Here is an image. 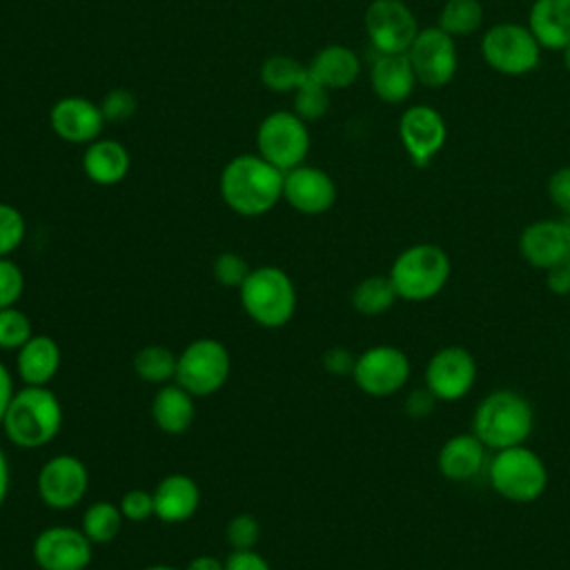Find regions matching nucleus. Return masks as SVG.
I'll use <instances>...</instances> for the list:
<instances>
[{
  "label": "nucleus",
  "instance_id": "obj_1",
  "mask_svg": "<svg viewBox=\"0 0 570 570\" xmlns=\"http://www.w3.org/2000/svg\"><path fill=\"white\" fill-rule=\"evenodd\" d=\"M218 185L225 205L240 216H263L283 198V171L258 154L234 156Z\"/></svg>",
  "mask_w": 570,
  "mask_h": 570
},
{
  "label": "nucleus",
  "instance_id": "obj_2",
  "mask_svg": "<svg viewBox=\"0 0 570 570\" xmlns=\"http://www.w3.org/2000/svg\"><path fill=\"white\" fill-rule=\"evenodd\" d=\"M2 428L18 448H42L51 443L62 428V405L47 385H24L13 392Z\"/></svg>",
  "mask_w": 570,
  "mask_h": 570
},
{
  "label": "nucleus",
  "instance_id": "obj_3",
  "mask_svg": "<svg viewBox=\"0 0 570 570\" xmlns=\"http://www.w3.org/2000/svg\"><path fill=\"white\" fill-rule=\"evenodd\" d=\"M534 430V410L530 401L514 390L490 392L474 410L472 432L488 450L523 445Z\"/></svg>",
  "mask_w": 570,
  "mask_h": 570
},
{
  "label": "nucleus",
  "instance_id": "obj_4",
  "mask_svg": "<svg viewBox=\"0 0 570 570\" xmlns=\"http://www.w3.org/2000/svg\"><path fill=\"white\" fill-rule=\"evenodd\" d=\"M450 272V256L443 247L434 243H414L394 258L387 276L401 301L423 303L443 292Z\"/></svg>",
  "mask_w": 570,
  "mask_h": 570
},
{
  "label": "nucleus",
  "instance_id": "obj_5",
  "mask_svg": "<svg viewBox=\"0 0 570 570\" xmlns=\"http://www.w3.org/2000/svg\"><path fill=\"white\" fill-rule=\"evenodd\" d=\"M238 292L247 316L263 327H283L296 312V287L281 267L263 265L252 269Z\"/></svg>",
  "mask_w": 570,
  "mask_h": 570
},
{
  "label": "nucleus",
  "instance_id": "obj_6",
  "mask_svg": "<svg viewBox=\"0 0 570 570\" xmlns=\"http://www.w3.org/2000/svg\"><path fill=\"white\" fill-rule=\"evenodd\" d=\"M488 481L499 497L514 503H530L546 492L548 468L543 459L523 443L492 454L488 461Z\"/></svg>",
  "mask_w": 570,
  "mask_h": 570
},
{
  "label": "nucleus",
  "instance_id": "obj_7",
  "mask_svg": "<svg viewBox=\"0 0 570 570\" xmlns=\"http://www.w3.org/2000/svg\"><path fill=\"white\" fill-rule=\"evenodd\" d=\"M481 56L490 69L503 76H525L541 60V45L519 22H497L481 36Z\"/></svg>",
  "mask_w": 570,
  "mask_h": 570
},
{
  "label": "nucleus",
  "instance_id": "obj_8",
  "mask_svg": "<svg viewBox=\"0 0 570 570\" xmlns=\"http://www.w3.org/2000/svg\"><path fill=\"white\" fill-rule=\"evenodd\" d=\"M229 370L232 358L220 341L196 338L178 354L174 381L191 396H209L225 385Z\"/></svg>",
  "mask_w": 570,
  "mask_h": 570
},
{
  "label": "nucleus",
  "instance_id": "obj_9",
  "mask_svg": "<svg viewBox=\"0 0 570 570\" xmlns=\"http://www.w3.org/2000/svg\"><path fill=\"white\" fill-rule=\"evenodd\" d=\"M256 149L281 171L305 163L309 154V129L294 111H274L256 129Z\"/></svg>",
  "mask_w": 570,
  "mask_h": 570
},
{
  "label": "nucleus",
  "instance_id": "obj_10",
  "mask_svg": "<svg viewBox=\"0 0 570 570\" xmlns=\"http://www.w3.org/2000/svg\"><path fill=\"white\" fill-rule=\"evenodd\" d=\"M412 374L407 354L394 345H372L356 356L352 379L370 396L383 399L401 392Z\"/></svg>",
  "mask_w": 570,
  "mask_h": 570
},
{
  "label": "nucleus",
  "instance_id": "obj_11",
  "mask_svg": "<svg viewBox=\"0 0 570 570\" xmlns=\"http://www.w3.org/2000/svg\"><path fill=\"white\" fill-rule=\"evenodd\" d=\"M407 58L419 85L430 89L445 87L459 67L454 38L436 24L419 29L414 42L407 49Z\"/></svg>",
  "mask_w": 570,
  "mask_h": 570
},
{
  "label": "nucleus",
  "instance_id": "obj_12",
  "mask_svg": "<svg viewBox=\"0 0 570 570\" xmlns=\"http://www.w3.org/2000/svg\"><path fill=\"white\" fill-rule=\"evenodd\" d=\"M363 22L379 53H407L421 29L414 11L403 0H372Z\"/></svg>",
  "mask_w": 570,
  "mask_h": 570
},
{
  "label": "nucleus",
  "instance_id": "obj_13",
  "mask_svg": "<svg viewBox=\"0 0 570 570\" xmlns=\"http://www.w3.org/2000/svg\"><path fill=\"white\" fill-rule=\"evenodd\" d=\"M476 383V361L461 345L436 350L425 365V387L436 401L454 403L470 394Z\"/></svg>",
  "mask_w": 570,
  "mask_h": 570
},
{
  "label": "nucleus",
  "instance_id": "obj_14",
  "mask_svg": "<svg viewBox=\"0 0 570 570\" xmlns=\"http://www.w3.org/2000/svg\"><path fill=\"white\" fill-rule=\"evenodd\" d=\"M89 488L87 465L73 454L51 456L38 472L36 490L45 505L51 510L76 508Z\"/></svg>",
  "mask_w": 570,
  "mask_h": 570
},
{
  "label": "nucleus",
  "instance_id": "obj_15",
  "mask_svg": "<svg viewBox=\"0 0 570 570\" xmlns=\"http://www.w3.org/2000/svg\"><path fill=\"white\" fill-rule=\"evenodd\" d=\"M399 140L414 165H428L448 140V125L439 109L412 105L399 118Z\"/></svg>",
  "mask_w": 570,
  "mask_h": 570
},
{
  "label": "nucleus",
  "instance_id": "obj_16",
  "mask_svg": "<svg viewBox=\"0 0 570 570\" xmlns=\"http://www.w3.org/2000/svg\"><path fill=\"white\" fill-rule=\"evenodd\" d=\"M33 561L40 570H85L94 557V543L78 528L51 525L33 541Z\"/></svg>",
  "mask_w": 570,
  "mask_h": 570
},
{
  "label": "nucleus",
  "instance_id": "obj_17",
  "mask_svg": "<svg viewBox=\"0 0 570 570\" xmlns=\"http://www.w3.org/2000/svg\"><path fill=\"white\" fill-rule=\"evenodd\" d=\"M523 261L537 269H552L570 261V223L566 218H541L523 227L519 236Z\"/></svg>",
  "mask_w": 570,
  "mask_h": 570
},
{
  "label": "nucleus",
  "instance_id": "obj_18",
  "mask_svg": "<svg viewBox=\"0 0 570 570\" xmlns=\"http://www.w3.org/2000/svg\"><path fill=\"white\" fill-rule=\"evenodd\" d=\"M283 200L305 216H318L334 207L336 185L327 171L303 163L283 171Z\"/></svg>",
  "mask_w": 570,
  "mask_h": 570
},
{
  "label": "nucleus",
  "instance_id": "obj_19",
  "mask_svg": "<svg viewBox=\"0 0 570 570\" xmlns=\"http://www.w3.org/2000/svg\"><path fill=\"white\" fill-rule=\"evenodd\" d=\"M49 125L53 134L71 145H89L100 138L105 116L100 105L85 96H65L53 102L49 111Z\"/></svg>",
  "mask_w": 570,
  "mask_h": 570
},
{
  "label": "nucleus",
  "instance_id": "obj_20",
  "mask_svg": "<svg viewBox=\"0 0 570 570\" xmlns=\"http://www.w3.org/2000/svg\"><path fill=\"white\" fill-rule=\"evenodd\" d=\"M485 465L488 448L476 439L474 432H461L450 436L436 454V468L441 476L456 483L476 479Z\"/></svg>",
  "mask_w": 570,
  "mask_h": 570
},
{
  "label": "nucleus",
  "instance_id": "obj_21",
  "mask_svg": "<svg viewBox=\"0 0 570 570\" xmlns=\"http://www.w3.org/2000/svg\"><path fill=\"white\" fill-rule=\"evenodd\" d=\"M416 82L419 80L407 53H379L370 69L372 91L387 105L405 102L412 96Z\"/></svg>",
  "mask_w": 570,
  "mask_h": 570
},
{
  "label": "nucleus",
  "instance_id": "obj_22",
  "mask_svg": "<svg viewBox=\"0 0 570 570\" xmlns=\"http://www.w3.org/2000/svg\"><path fill=\"white\" fill-rule=\"evenodd\" d=\"M200 505L198 483L180 472L167 474L154 490V514L165 523H183Z\"/></svg>",
  "mask_w": 570,
  "mask_h": 570
},
{
  "label": "nucleus",
  "instance_id": "obj_23",
  "mask_svg": "<svg viewBox=\"0 0 570 570\" xmlns=\"http://www.w3.org/2000/svg\"><path fill=\"white\" fill-rule=\"evenodd\" d=\"M129 167H131V158L127 147L114 138H96L94 142L87 145L82 154L85 176L100 187H111L125 180V176L129 174Z\"/></svg>",
  "mask_w": 570,
  "mask_h": 570
},
{
  "label": "nucleus",
  "instance_id": "obj_24",
  "mask_svg": "<svg viewBox=\"0 0 570 570\" xmlns=\"http://www.w3.org/2000/svg\"><path fill=\"white\" fill-rule=\"evenodd\" d=\"M528 29L541 49L563 51L570 45V0H534L528 11Z\"/></svg>",
  "mask_w": 570,
  "mask_h": 570
},
{
  "label": "nucleus",
  "instance_id": "obj_25",
  "mask_svg": "<svg viewBox=\"0 0 570 570\" xmlns=\"http://www.w3.org/2000/svg\"><path fill=\"white\" fill-rule=\"evenodd\" d=\"M307 73L325 89H347L361 73V60L345 45H327L314 53Z\"/></svg>",
  "mask_w": 570,
  "mask_h": 570
},
{
  "label": "nucleus",
  "instance_id": "obj_26",
  "mask_svg": "<svg viewBox=\"0 0 570 570\" xmlns=\"http://www.w3.org/2000/svg\"><path fill=\"white\" fill-rule=\"evenodd\" d=\"M60 345L45 334L31 336L16 354L18 376L24 385H47L60 367Z\"/></svg>",
  "mask_w": 570,
  "mask_h": 570
},
{
  "label": "nucleus",
  "instance_id": "obj_27",
  "mask_svg": "<svg viewBox=\"0 0 570 570\" xmlns=\"http://www.w3.org/2000/svg\"><path fill=\"white\" fill-rule=\"evenodd\" d=\"M196 416L194 396L178 383H165L151 401V419L167 434H183Z\"/></svg>",
  "mask_w": 570,
  "mask_h": 570
},
{
  "label": "nucleus",
  "instance_id": "obj_28",
  "mask_svg": "<svg viewBox=\"0 0 570 570\" xmlns=\"http://www.w3.org/2000/svg\"><path fill=\"white\" fill-rule=\"evenodd\" d=\"M258 73H261V82L276 94H287V91L294 94L309 78L307 65L285 53H274L265 58Z\"/></svg>",
  "mask_w": 570,
  "mask_h": 570
},
{
  "label": "nucleus",
  "instance_id": "obj_29",
  "mask_svg": "<svg viewBox=\"0 0 570 570\" xmlns=\"http://www.w3.org/2000/svg\"><path fill=\"white\" fill-rule=\"evenodd\" d=\"M396 301H399V294L390 276H381V274L367 276L352 289V307L361 316H381Z\"/></svg>",
  "mask_w": 570,
  "mask_h": 570
},
{
  "label": "nucleus",
  "instance_id": "obj_30",
  "mask_svg": "<svg viewBox=\"0 0 570 570\" xmlns=\"http://www.w3.org/2000/svg\"><path fill=\"white\" fill-rule=\"evenodd\" d=\"M483 22L481 0H445L439 11L436 27H441L452 38L472 36Z\"/></svg>",
  "mask_w": 570,
  "mask_h": 570
},
{
  "label": "nucleus",
  "instance_id": "obj_31",
  "mask_svg": "<svg viewBox=\"0 0 570 570\" xmlns=\"http://www.w3.org/2000/svg\"><path fill=\"white\" fill-rule=\"evenodd\" d=\"M176 361L178 356L165 345H145L134 354V372L145 383L165 385L176 376Z\"/></svg>",
  "mask_w": 570,
  "mask_h": 570
},
{
  "label": "nucleus",
  "instance_id": "obj_32",
  "mask_svg": "<svg viewBox=\"0 0 570 570\" xmlns=\"http://www.w3.org/2000/svg\"><path fill=\"white\" fill-rule=\"evenodd\" d=\"M122 512L111 501H96L82 514V532L94 546H105L118 537L122 528Z\"/></svg>",
  "mask_w": 570,
  "mask_h": 570
},
{
  "label": "nucleus",
  "instance_id": "obj_33",
  "mask_svg": "<svg viewBox=\"0 0 570 570\" xmlns=\"http://www.w3.org/2000/svg\"><path fill=\"white\" fill-rule=\"evenodd\" d=\"M330 109V89L318 85L316 80L307 78L296 91H294V114L303 118L305 122L318 120Z\"/></svg>",
  "mask_w": 570,
  "mask_h": 570
},
{
  "label": "nucleus",
  "instance_id": "obj_34",
  "mask_svg": "<svg viewBox=\"0 0 570 570\" xmlns=\"http://www.w3.org/2000/svg\"><path fill=\"white\" fill-rule=\"evenodd\" d=\"M31 336V321L22 309L16 305L0 309V350L18 352Z\"/></svg>",
  "mask_w": 570,
  "mask_h": 570
},
{
  "label": "nucleus",
  "instance_id": "obj_35",
  "mask_svg": "<svg viewBox=\"0 0 570 570\" xmlns=\"http://www.w3.org/2000/svg\"><path fill=\"white\" fill-rule=\"evenodd\" d=\"M24 234L27 223L22 212L9 203H0V258L16 252L24 240Z\"/></svg>",
  "mask_w": 570,
  "mask_h": 570
},
{
  "label": "nucleus",
  "instance_id": "obj_36",
  "mask_svg": "<svg viewBox=\"0 0 570 570\" xmlns=\"http://www.w3.org/2000/svg\"><path fill=\"white\" fill-rule=\"evenodd\" d=\"M252 272V267L247 265V261L236 254V252H223L214 258L212 265V274L216 278V283L225 285V287H240L243 281L247 278V274Z\"/></svg>",
  "mask_w": 570,
  "mask_h": 570
},
{
  "label": "nucleus",
  "instance_id": "obj_37",
  "mask_svg": "<svg viewBox=\"0 0 570 570\" xmlns=\"http://www.w3.org/2000/svg\"><path fill=\"white\" fill-rule=\"evenodd\" d=\"M136 96L125 89H111L109 94H105L102 102H100V111L105 116V122H125L136 114Z\"/></svg>",
  "mask_w": 570,
  "mask_h": 570
},
{
  "label": "nucleus",
  "instance_id": "obj_38",
  "mask_svg": "<svg viewBox=\"0 0 570 570\" xmlns=\"http://www.w3.org/2000/svg\"><path fill=\"white\" fill-rule=\"evenodd\" d=\"M24 289V274L11 258H0V309L13 307Z\"/></svg>",
  "mask_w": 570,
  "mask_h": 570
},
{
  "label": "nucleus",
  "instance_id": "obj_39",
  "mask_svg": "<svg viewBox=\"0 0 570 570\" xmlns=\"http://www.w3.org/2000/svg\"><path fill=\"white\" fill-rule=\"evenodd\" d=\"M225 534L234 550H249L261 537V525L252 514H236L234 519H229Z\"/></svg>",
  "mask_w": 570,
  "mask_h": 570
},
{
  "label": "nucleus",
  "instance_id": "obj_40",
  "mask_svg": "<svg viewBox=\"0 0 570 570\" xmlns=\"http://www.w3.org/2000/svg\"><path fill=\"white\" fill-rule=\"evenodd\" d=\"M122 517L127 521H147L154 514V492H147L142 488L127 490L118 503Z\"/></svg>",
  "mask_w": 570,
  "mask_h": 570
},
{
  "label": "nucleus",
  "instance_id": "obj_41",
  "mask_svg": "<svg viewBox=\"0 0 570 570\" xmlns=\"http://www.w3.org/2000/svg\"><path fill=\"white\" fill-rule=\"evenodd\" d=\"M546 189H548V198L554 203V207L561 209L566 214V218H570V165L554 169L548 178Z\"/></svg>",
  "mask_w": 570,
  "mask_h": 570
},
{
  "label": "nucleus",
  "instance_id": "obj_42",
  "mask_svg": "<svg viewBox=\"0 0 570 570\" xmlns=\"http://www.w3.org/2000/svg\"><path fill=\"white\" fill-rule=\"evenodd\" d=\"M436 396L428 390V387H416L412 390L405 401H403V410L405 414H410L412 419H425L434 412V405H436Z\"/></svg>",
  "mask_w": 570,
  "mask_h": 570
},
{
  "label": "nucleus",
  "instance_id": "obj_43",
  "mask_svg": "<svg viewBox=\"0 0 570 570\" xmlns=\"http://www.w3.org/2000/svg\"><path fill=\"white\" fill-rule=\"evenodd\" d=\"M354 363H356V356H354L347 347H341V345H334V347H330V350L323 354V367H325L330 374H336V376L352 374Z\"/></svg>",
  "mask_w": 570,
  "mask_h": 570
},
{
  "label": "nucleus",
  "instance_id": "obj_44",
  "mask_svg": "<svg viewBox=\"0 0 570 570\" xmlns=\"http://www.w3.org/2000/svg\"><path fill=\"white\" fill-rule=\"evenodd\" d=\"M223 563H225V570H272L267 559L258 554L254 548L232 550V554Z\"/></svg>",
  "mask_w": 570,
  "mask_h": 570
},
{
  "label": "nucleus",
  "instance_id": "obj_45",
  "mask_svg": "<svg viewBox=\"0 0 570 570\" xmlns=\"http://www.w3.org/2000/svg\"><path fill=\"white\" fill-rule=\"evenodd\" d=\"M546 287L557 294V296H566L570 294V267L568 263L566 265H559V267H552L546 272Z\"/></svg>",
  "mask_w": 570,
  "mask_h": 570
},
{
  "label": "nucleus",
  "instance_id": "obj_46",
  "mask_svg": "<svg viewBox=\"0 0 570 570\" xmlns=\"http://www.w3.org/2000/svg\"><path fill=\"white\" fill-rule=\"evenodd\" d=\"M11 396H13V381H11V374H9L7 365L0 361V425H2L4 412L11 403Z\"/></svg>",
  "mask_w": 570,
  "mask_h": 570
},
{
  "label": "nucleus",
  "instance_id": "obj_47",
  "mask_svg": "<svg viewBox=\"0 0 570 570\" xmlns=\"http://www.w3.org/2000/svg\"><path fill=\"white\" fill-rule=\"evenodd\" d=\"M185 570H225V563L214 554H198L187 563Z\"/></svg>",
  "mask_w": 570,
  "mask_h": 570
},
{
  "label": "nucleus",
  "instance_id": "obj_48",
  "mask_svg": "<svg viewBox=\"0 0 570 570\" xmlns=\"http://www.w3.org/2000/svg\"><path fill=\"white\" fill-rule=\"evenodd\" d=\"M7 494H9V463H7V456L0 448V505L4 503Z\"/></svg>",
  "mask_w": 570,
  "mask_h": 570
},
{
  "label": "nucleus",
  "instance_id": "obj_49",
  "mask_svg": "<svg viewBox=\"0 0 570 570\" xmlns=\"http://www.w3.org/2000/svg\"><path fill=\"white\" fill-rule=\"evenodd\" d=\"M561 60H563V67H566V71L570 73V45L561 51Z\"/></svg>",
  "mask_w": 570,
  "mask_h": 570
},
{
  "label": "nucleus",
  "instance_id": "obj_50",
  "mask_svg": "<svg viewBox=\"0 0 570 570\" xmlns=\"http://www.w3.org/2000/svg\"><path fill=\"white\" fill-rule=\"evenodd\" d=\"M142 570H178V568L165 566V563H156V566H147V568H142Z\"/></svg>",
  "mask_w": 570,
  "mask_h": 570
},
{
  "label": "nucleus",
  "instance_id": "obj_51",
  "mask_svg": "<svg viewBox=\"0 0 570 570\" xmlns=\"http://www.w3.org/2000/svg\"><path fill=\"white\" fill-rule=\"evenodd\" d=\"M568 267H570V261H568Z\"/></svg>",
  "mask_w": 570,
  "mask_h": 570
},
{
  "label": "nucleus",
  "instance_id": "obj_52",
  "mask_svg": "<svg viewBox=\"0 0 570 570\" xmlns=\"http://www.w3.org/2000/svg\"><path fill=\"white\" fill-rule=\"evenodd\" d=\"M566 220H568V223H570V218H566Z\"/></svg>",
  "mask_w": 570,
  "mask_h": 570
},
{
  "label": "nucleus",
  "instance_id": "obj_53",
  "mask_svg": "<svg viewBox=\"0 0 570 570\" xmlns=\"http://www.w3.org/2000/svg\"><path fill=\"white\" fill-rule=\"evenodd\" d=\"M0 570H2V568H0Z\"/></svg>",
  "mask_w": 570,
  "mask_h": 570
}]
</instances>
